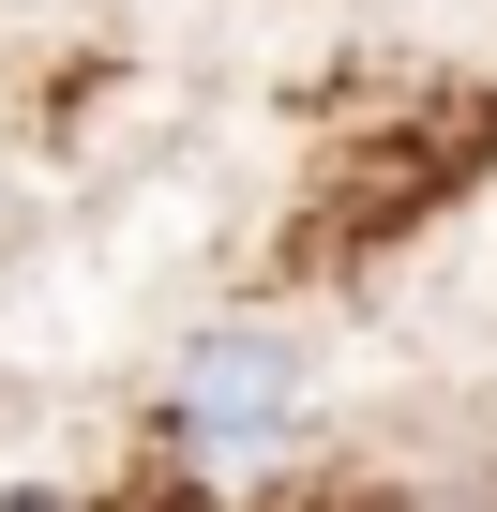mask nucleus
Instances as JSON below:
<instances>
[{"instance_id":"nucleus-2","label":"nucleus","mask_w":497,"mask_h":512,"mask_svg":"<svg viewBox=\"0 0 497 512\" xmlns=\"http://www.w3.org/2000/svg\"><path fill=\"white\" fill-rule=\"evenodd\" d=\"M0 512H76V497H0Z\"/></svg>"},{"instance_id":"nucleus-1","label":"nucleus","mask_w":497,"mask_h":512,"mask_svg":"<svg viewBox=\"0 0 497 512\" xmlns=\"http://www.w3.org/2000/svg\"><path fill=\"white\" fill-rule=\"evenodd\" d=\"M166 422H181L196 452H257V437H287V422H302V347L257 332V317L196 332V347L166 362Z\"/></svg>"}]
</instances>
